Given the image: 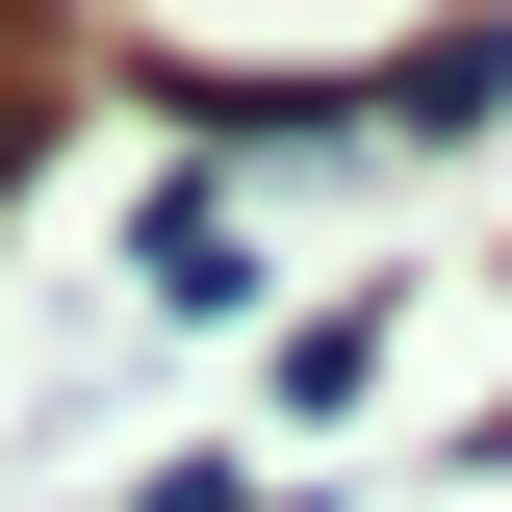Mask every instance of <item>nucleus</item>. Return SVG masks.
<instances>
[{
	"label": "nucleus",
	"instance_id": "nucleus-1",
	"mask_svg": "<svg viewBox=\"0 0 512 512\" xmlns=\"http://www.w3.org/2000/svg\"><path fill=\"white\" fill-rule=\"evenodd\" d=\"M256 256H282V231H256L231 180H154V205H128V308H180V333H231V308H256Z\"/></svg>",
	"mask_w": 512,
	"mask_h": 512
},
{
	"label": "nucleus",
	"instance_id": "nucleus-2",
	"mask_svg": "<svg viewBox=\"0 0 512 512\" xmlns=\"http://www.w3.org/2000/svg\"><path fill=\"white\" fill-rule=\"evenodd\" d=\"M154 512H333V487H231V461H154Z\"/></svg>",
	"mask_w": 512,
	"mask_h": 512
}]
</instances>
